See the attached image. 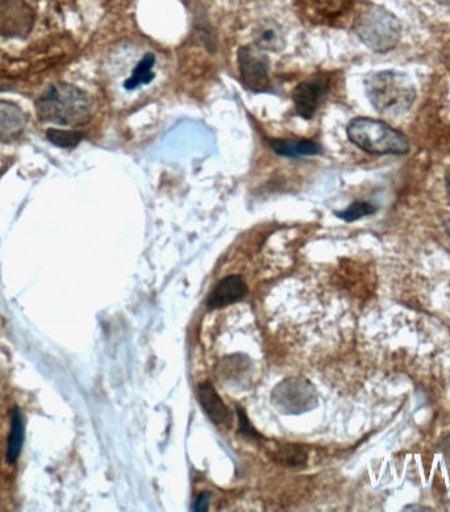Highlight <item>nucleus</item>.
Masks as SVG:
<instances>
[{
	"instance_id": "20e7f679",
	"label": "nucleus",
	"mask_w": 450,
	"mask_h": 512,
	"mask_svg": "<svg viewBox=\"0 0 450 512\" xmlns=\"http://www.w3.org/2000/svg\"><path fill=\"white\" fill-rule=\"evenodd\" d=\"M356 32L366 47L382 53L391 51L399 43L400 24L385 8L370 6L358 16Z\"/></svg>"
},
{
	"instance_id": "2eb2a0df",
	"label": "nucleus",
	"mask_w": 450,
	"mask_h": 512,
	"mask_svg": "<svg viewBox=\"0 0 450 512\" xmlns=\"http://www.w3.org/2000/svg\"><path fill=\"white\" fill-rule=\"evenodd\" d=\"M154 65H156V56L152 53L145 54L143 60H140L132 70L131 77L124 82L125 90L132 91L139 89L140 86L149 85L156 77L153 72Z\"/></svg>"
},
{
	"instance_id": "f8f14e48",
	"label": "nucleus",
	"mask_w": 450,
	"mask_h": 512,
	"mask_svg": "<svg viewBox=\"0 0 450 512\" xmlns=\"http://www.w3.org/2000/svg\"><path fill=\"white\" fill-rule=\"evenodd\" d=\"M25 123V116L15 104L0 102V140H14L22 135Z\"/></svg>"
},
{
	"instance_id": "5701e85b",
	"label": "nucleus",
	"mask_w": 450,
	"mask_h": 512,
	"mask_svg": "<svg viewBox=\"0 0 450 512\" xmlns=\"http://www.w3.org/2000/svg\"><path fill=\"white\" fill-rule=\"evenodd\" d=\"M444 227H445V231H447L450 235V219L447 220V222H445Z\"/></svg>"
},
{
	"instance_id": "0eeeda50",
	"label": "nucleus",
	"mask_w": 450,
	"mask_h": 512,
	"mask_svg": "<svg viewBox=\"0 0 450 512\" xmlns=\"http://www.w3.org/2000/svg\"><path fill=\"white\" fill-rule=\"evenodd\" d=\"M35 24V14L24 0H0V36L24 39Z\"/></svg>"
},
{
	"instance_id": "423d86ee",
	"label": "nucleus",
	"mask_w": 450,
	"mask_h": 512,
	"mask_svg": "<svg viewBox=\"0 0 450 512\" xmlns=\"http://www.w3.org/2000/svg\"><path fill=\"white\" fill-rule=\"evenodd\" d=\"M314 387L306 380L290 378L275 387L273 402L277 409L286 414H302L316 406Z\"/></svg>"
},
{
	"instance_id": "6e6552de",
	"label": "nucleus",
	"mask_w": 450,
	"mask_h": 512,
	"mask_svg": "<svg viewBox=\"0 0 450 512\" xmlns=\"http://www.w3.org/2000/svg\"><path fill=\"white\" fill-rule=\"evenodd\" d=\"M328 86V81L324 77H314L295 87L293 102L300 118L306 120L314 118L320 102L327 94Z\"/></svg>"
},
{
	"instance_id": "f03ea898",
	"label": "nucleus",
	"mask_w": 450,
	"mask_h": 512,
	"mask_svg": "<svg viewBox=\"0 0 450 512\" xmlns=\"http://www.w3.org/2000/svg\"><path fill=\"white\" fill-rule=\"evenodd\" d=\"M366 95L379 114L398 118L415 102L416 90L404 73L385 70L370 74L365 81Z\"/></svg>"
},
{
	"instance_id": "f3484780",
	"label": "nucleus",
	"mask_w": 450,
	"mask_h": 512,
	"mask_svg": "<svg viewBox=\"0 0 450 512\" xmlns=\"http://www.w3.org/2000/svg\"><path fill=\"white\" fill-rule=\"evenodd\" d=\"M83 133L78 131H65V129L50 128L47 139L58 148L73 149L83 140Z\"/></svg>"
},
{
	"instance_id": "f257e3e1",
	"label": "nucleus",
	"mask_w": 450,
	"mask_h": 512,
	"mask_svg": "<svg viewBox=\"0 0 450 512\" xmlns=\"http://www.w3.org/2000/svg\"><path fill=\"white\" fill-rule=\"evenodd\" d=\"M37 115L43 122L61 126H85L93 116L89 95L68 83L50 86L36 102Z\"/></svg>"
},
{
	"instance_id": "412c9836",
	"label": "nucleus",
	"mask_w": 450,
	"mask_h": 512,
	"mask_svg": "<svg viewBox=\"0 0 450 512\" xmlns=\"http://www.w3.org/2000/svg\"><path fill=\"white\" fill-rule=\"evenodd\" d=\"M208 502H210V495L208 494H202L197 499V502H195L194 510L195 511H206Z\"/></svg>"
},
{
	"instance_id": "4be33fe9",
	"label": "nucleus",
	"mask_w": 450,
	"mask_h": 512,
	"mask_svg": "<svg viewBox=\"0 0 450 512\" xmlns=\"http://www.w3.org/2000/svg\"><path fill=\"white\" fill-rule=\"evenodd\" d=\"M447 193H448V199L450 202V170L447 174Z\"/></svg>"
},
{
	"instance_id": "9b49d317",
	"label": "nucleus",
	"mask_w": 450,
	"mask_h": 512,
	"mask_svg": "<svg viewBox=\"0 0 450 512\" xmlns=\"http://www.w3.org/2000/svg\"><path fill=\"white\" fill-rule=\"evenodd\" d=\"M254 45L264 52H281L286 47L285 33L273 20H264L253 33Z\"/></svg>"
},
{
	"instance_id": "b1692460",
	"label": "nucleus",
	"mask_w": 450,
	"mask_h": 512,
	"mask_svg": "<svg viewBox=\"0 0 450 512\" xmlns=\"http://www.w3.org/2000/svg\"><path fill=\"white\" fill-rule=\"evenodd\" d=\"M437 2L445 4V6H450V0H437Z\"/></svg>"
},
{
	"instance_id": "39448f33",
	"label": "nucleus",
	"mask_w": 450,
	"mask_h": 512,
	"mask_svg": "<svg viewBox=\"0 0 450 512\" xmlns=\"http://www.w3.org/2000/svg\"><path fill=\"white\" fill-rule=\"evenodd\" d=\"M237 64L241 82L245 89L254 93H264L270 87L269 58L256 45H248L239 49Z\"/></svg>"
},
{
	"instance_id": "6ab92c4d",
	"label": "nucleus",
	"mask_w": 450,
	"mask_h": 512,
	"mask_svg": "<svg viewBox=\"0 0 450 512\" xmlns=\"http://www.w3.org/2000/svg\"><path fill=\"white\" fill-rule=\"evenodd\" d=\"M348 0H319L318 10L320 14L332 18L343 14L344 10H347Z\"/></svg>"
},
{
	"instance_id": "a211bd4d",
	"label": "nucleus",
	"mask_w": 450,
	"mask_h": 512,
	"mask_svg": "<svg viewBox=\"0 0 450 512\" xmlns=\"http://www.w3.org/2000/svg\"><path fill=\"white\" fill-rule=\"evenodd\" d=\"M378 208L369 202H354L347 210L336 212L337 218L345 220V222L352 223L356 220L365 218V216L373 215Z\"/></svg>"
},
{
	"instance_id": "1a4fd4ad",
	"label": "nucleus",
	"mask_w": 450,
	"mask_h": 512,
	"mask_svg": "<svg viewBox=\"0 0 450 512\" xmlns=\"http://www.w3.org/2000/svg\"><path fill=\"white\" fill-rule=\"evenodd\" d=\"M248 289L243 278L240 276H229L215 286L207 298V307L211 310L233 305L241 301L247 295Z\"/></svg>"
},
{
	"instance_id": "7ed1b4c3",
	"label": "nucleus",
	"mask_w": 450,
	"mask_h": 512,
	"mask_svg": "<svg viewBox=\"0 0 450 512\" xmlns=\"http://www.w3.org/2000/svg\"><path fill=\"white\" fill-rule=\"evenodd\" d=\"M349 140L357 148L372 154H407V137L389 124L370 118H357L347 128Z\"/></svg>"
},
{
	"instance_id": "ddd939ff",
	"label": "nucleus",
	"mask_w": 450,
	"mask_h": 512,
	"mask_svg": "<svg viewBox=\"0 0 450 512\" xmlns=\"http://www.w3.org/2000/svg\"><path fill=\"white\" fill-rule=\"evenodd\" d=\"M270 147L279 156L287 158L316 156L322 153V147L319 144L307 139H273L270 140Z\"/></svg>"
},
{
	"instance_id": "aec40b11",
	"label": "nucleus",
	"mask_w": 450,
	"mask_h": 512,
	"mask_svg": "<svg viewBox=\"0 0 450 512\" xmlns=\"http://www.w3.org/2000/svg\"><path fill=\"white\" fill-rule=\"evenodd\" d=\"M237 415H239L240 434H243L247 437H253V439H261V435L258 434L256 430H254L252 424H250L249 419L247 418V415L244 414V411H237Z\"/></svg>"
},
{
	"instance_id": "9d476101",
	"label": "nucleus",
	"mask_w": 450,
	"mask_h": 512,
	"mask_svg": "<svg viewBox=\"0 0 450 512\" xmlns=\"http://www.w3.org/2000/svg\"><path fill=\"white\" fill-rule=\"evenodd\" d=\"M198 394L200 405H202L204 412H206L212 422L218 424V426H220V424L229 423V420H231V412H229L223 399L219 397V394L216 393L214 386H212L210 382L200 384Z\"/></svg>"
},
{
	"instance_id": "4468645a",
	"label": "nucleus",
	"mask_w": 450,
	"mask_h": 512,
	"mask_svg": "<svg viewBox=\"0 0 450 512\" xmlns=\"http://www.w3.org/2000/svg\"><path fill=\"white\" fill-rule=\"evenodd\" d=\"M270 459L279 465L298 468L306 464L308 455L302 445L289 443H274L268 449Z\"/></svg>"
},
{
	"instance_id": "dca6fc26",
	"label": "nucleus",
	"mask_w": 450,
	"mask_h": 512,
	"mask_svg": "<svg viewBox=\"0 0 450 512\" xmlns=\"http://www.w3.org/2000/svg\"><path fill=\"white\" fill-rule=\"evenodd\" d=\"M24 441V423L22 412L15 409L12 414L11 432L8 437L7 447V462L8 464H15L18 461L20 452H22Z\"/></svg>"
}]
</instances>
